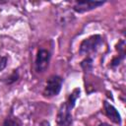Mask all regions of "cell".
<instances>
[{
  "label": "cell",
  "instance_id": "8",
  "mask_svg": "<svg viewBox=\"0 0 126 126\" xmlns=\"http://www.w3.org/2000/svg\"><path fill=\"white\" fill-rule=\"evenodd\" d=\"M81 66L83 68V70L85 72H89L92 70L93 68V59L91 57H87L86 59H84L81 63Z\"/></svg>",
  "mask_w": 126,
  "mask_h": 126
},
{
  "label": "cell",
  "instance_id": "13",
  "mask_svg": "<svg viewBox=\"0 0 126 126\" xmlns=\"http://www.w3.org/2000/svg\"><path fill=\"white\" fill-rule=\"evenodd\" d=\"M98 126H111V125H109V124H107V123H102V124H99Z\"/></svg>",
  "mask_w": 126,
  "mask_h": 126
},
{
  "label": "cell",
  "instance_id": "3",
  "mask_svg": "<svg viewBox=\"0 0 126 126\" xmlns=\"http://www.w3.org/2000/svg\"><path fill=\"white\" fill-rule=\"evenodd\" d=\"M49 60H50V52L47 49L39 48L36 53L35 62H34L35 71L38 73L44 72L46 70V68L48 67Z\"/></svg>",
  "mask_w": 126,
  "mask_h": 126
},
{
  "label": "cell",
  "instance_id": "9",
  "mask_svg": "<svg viewBox=\"0 0 126 126\" xmlns=\"http://www.w3.org/2000/svg\"><path fill=\"white\" fill-rule=\"evenodd\" d=\"M3 126H20V123L14 117H7L3 123Z\"/></svg>",
  "mask_w": 126,
  "mask_h": 126
},
{
  "label": "cell",
  "instance_id": "12",
  "mask_svg": "<svg viewBox=\"0 0 126 126\" xmlns=\"http://www.w3.org/2000/svg\"><path fill=\"white\" fill-rule=\"evenodd\" d=\"M38 126H50V125H49V122H48V121L44 120V121H42Z\"/></svg>",
  "mask_w": 126,
  "mask_h": 126
},
{
  "label": "cell",
  "instance_id": "7",
  "mask_svg": "<svg viewBox=\"0 0 126 126\" xmlns=\"http://www.w3.org/2000/svg\"><path fill=\"white\" fill-rule=\"evenodd\" d=\"M79 95H80V90H79V89H75V90L72 92V94L69 95V98H68V100H67L66 102L68 103V105H69L71 108L74 107L75 102H76L77 98L79 97Z\"/></svg>",
  "mask_w": 126,
  "mask_h": 126
},
{
  "label": "cell",
  "instance_id": "6",
  "mask_svg": "<svg viewBox=\"0 0 126 126\" xmlns=\"http://www.w3.org/2000/svg\"><path fill=\"white\" fill-rule=\"evenodd\" d=\"M103 107H104V112L106 114V116L114 123L116 124H120L121 123V117H120V114L119 112L116 110V108L110 104L109 102L107 101H104L103 102Z\"/></svg>",
  "mask_w": 126,
  "mask_h": 126
},
{
  "label": "cell",
  "instance_id": "1",
  "mask_svg": "<svg viewBox=\"0 0 126 126\" xmlns=\"http://www.w3.org/2000/svg\"><path fill=\"white\" fill-rule=\"evenodd\" d=\"M101 43H102V37L99 34L92 35L82 41L80 45V53L84 55H88L92 52H94L101 45Z\"/></svg>",
  "mask_w": 126,
  "mask_h": 126
},
{
  "label": "cell",
  "instance_id": "4",
  "mask_svg": "<svg viewBox=\"0 0 126 126\" xmlns=\"http://www.w3.org/2000/svg\"><path fill=\"white\" fill-rule=\"evenodd\" d=\"M71 107L67 102H64L60 105L57 113V124L59 126H70L72 124V114Z\"/></svg>",
  "mask_w": 126,
  "mask_h": 126
},
{
  "label": "cell",
  "instance_id": "2",
  "mask_svg": "<svg viewBox=\"0 0 126 126\" xmlns=\"http://www.w3.org/2000/svg\"><path fill=\"white\" fill-rule=\"evenodd\" d=\"M62 83H63V80L61 77H59L57 75L50 76L46 82V85H45V88L43 91V94L47 97L57 95L59 94V92L61 91Z\"/></svg>",
  "mask_w": 126,
  "mask_h": 126
},
{
  "label": "cell",
  "instance_id": "11",
  "mask_svg": "<svg viewBox=\"0 0 126 126\" xmlns=\"http://www.w3.org/2000/svg\"><path fill=\"white\" fill-rule=\"evenodd\" d=\"M7 65V58L5 56H0V71H2Z\"/></svg>",
  "mask_w": 126,
  "mask_h": 126
},
{
  "label": "cell",
  "instance_id": "5",
  "mask_svg": "<svg viewBox=\"0 0 126 126\" xmlns=\"http://www.w3.org/2000/svg\"><path fill=\"white\" fill-rule=\"evenodd\" d=\"M104 2H97V1H76L73 9L78 13H84L93 9H95L96 7L102 5Z\"/></svg>",
  "mask_w": 126,
  "mask_h": 126
},
{
  "label": "cell",
  "instance_id": "10",
  "mask_svg": "<svg viewBox=\"0 0 126 126\" xmlns=\"http://www.w3.org/2000/svg\"><path fill=\"white\" fill-rule=\"evenodd\" d=\"M18 78H19V75H18V72L16 71V70H14V72L7 78L8 80H7V84H12V83H14V82H16L17 80H18Z\"/></svg>",
  "mask_w": 126,
  "mask_h": 126
}]
</instances>
